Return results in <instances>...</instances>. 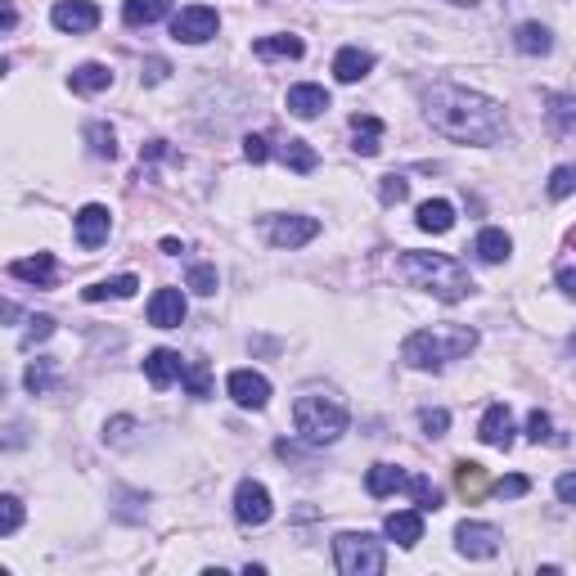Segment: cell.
Instances as JSON below:
<instances>
[{
  "instance_id": "46",
  "label": "cell",
  "mask_w": 576,
  "mask_h": 576,
  "mask_svg": "<svg viewBox=\"0 0 576 576\" xmlns=\"http://www.w3.org/2000/svg\"><path fill=\"white\" fill-rule=\"evenodd\" d=\"M131 428H135L131 419H113V423H108V441H126V432H131Z\"/></svg>"
},
{
  "instance_id": "2",
  "label": "cell",
  "mask_w": 576,
  "mask_h": 576,
  "mask_svg": "<svg viewBox=\"0 0 576 576\" xmlns=\"http://www.w3.org/2000/svg\"><path fill=\"white\" fill-rule=\"evenodd\" d=\"M396 275L410 288L432 293L437 302H464L473 293V275L455 257H446V252H401L396 257Z\"/></svg>"
},
{
  "instance_id": "26",
  "label": "cell",
  "mask_w": 576,
  "mask_h": 576,
  "mask_svg": "<svg viewBox=\"0 0 576 576\" xmlns=\"http://www.w3.org/2000/svg\"><path fill=\"white\" fill-rule=\"evenodd\" d=\"M108 86H113L108 63H81V68H72V90H81V95H95V90H108Z\"/></svg>"
},
{
  "instance_id": "5",
  "label": "cell",
  "mask_w": 576,
  "mask_h": 576,
  "mask_svg": "<svg viewBox=\"0 0 576 576\" xmlns=\"http://www.w3.org/2000/svg\"><path fill=\"white\" fill-rule=\"evenodd\" d=\"M333 563L342 576H378L387 567V554L369 531H342L333 540Z\"/></svg>"
},
{
  "instance_id": "17",
  "label": "cell",
  "mask_w": 576,
  "mask_h": 576,
  "mask_svg": "<svg viewBox=\"0 0 576 576\" xmlns=\"http://www.w3.org/2000/svg\"><path fill=\"white\" fill-rule=\"evenodd\" d=\"M477 437H482L486 446L509 450L513 446V414H509V405H491V410L482 414V423H477Z\"/></svg>"
},
{
  "instance_id": "18",
  "label": "cell",
  "mask_w": 576,
  "mask_h": 576,
  "mask_svg": "<svg viewBox=\"0 0 576 576\" xmlns=\"http://www.w3.org/2000/svg\"><path fill=\"white\" fill-rule=\"evenodd\" d=\"M383 531L396 540L401 549H414L423 540V509H401V513H387Z\"/></svg>"
},
{
  "instance_id": "38",
  "label": "cell",
  "mask_w": 576,
  "mask_h": 576,
  "mask_svg": "<svg viewBox=\"0 0 576 576\" xmlns=\"http://www.w3.org/2000/svg\"><path fill=\"white\" fill-rule=\"evenodd\" d=\"M185 284L194 288L198 297H212V293H216V266H189Z\"/></svg>"
},
{
  "instance_id": "16",
  "label": "cell",
  "mask_w": 576,
  "mask_h": 576,
  "mask_svg": "<svg viewBox=\"0 0 576 576\" xmlns=\"http://www.w3.org/2000/svg\"><path fill=\"white\" fill-rule=\"evenodd\" d=\"M180 374H185V360H180V351L158 347V351H149V356H144V378H149L153 387H171Z\"/></svg>"
},
{
  "instance_id": "35",
  "label": "cell",
  "mask_w": 576,
  "mask_h": 576,
  "mask_svg": "<svg viewBox=\"0 0 576 576\" xmlns=\"http://www.w3.org/2000/svg\"><path fill=\"white\" fill-rule=\"evenodd\" d=\"M18 527H23V500L5 495V500H0V536H14Z\"/></svg>"
},
{
  "instance_id": "41",
  "label": "cell",
  "mask_w": 576,
  "mask_h": 576,
  "mask_svg": "<svg viewBox=\"0 0 576 576\" xmlns=\"http://www.w3.org/2000/svg\"><path fill=\"white\" fill-rule=\"evenodd\" d=\"M378 194H383V203H387V207H392V203H405V194H410V180L396 176V171H392V176H383Z\"/></svg>"
},
{
  "instance_id": "12",
  "label": "cell",
  "mask_w": 576,
  "mask_h": 576,
  "mask_svg": "<svg viewBox=\"0 0 576 576\" xmlns=\"http://www.w3.org/2000/svg\"><path fill=\"white\" fill-rule=\"evenodd\" d=\"M185 320V293L180 288H158L149 297V324L153 329H180Z\"/></svg>"
},
{
  "instance_id": "47",
  "label": "cell",
  "mask_w": 576,
  "mask_h": 576,
  "mask_svg": "<svg viewBox=\"0 0 576 576\" xmlns=\"http://www.w3.org/2000/svg\"><path fill=\"white\" fill-rule=\"evenodd\" d=\"M558 288H563V297H576V270H558Z\"/></svg>"
},
{
  "instance_id": "9",
  "label": "cell",
  "mask_w": 576,
  "mask_h": 576,
  "mask_svg": "<svg viewBox=\"0 0 576 576\" xmlns=\"http://www.w3.org/2000/svg\"><path fill=\"white\" fill-rule=\"evenodd\" d=\"M315 234H320V221L315 216H270L266 225V239L275 243V248H302V243H311Z\"/></svg>"
},
{
  "instance_id": "36",
  "label": "cell",
  "mask_w": 576,
  "mask_h": 576,
  "mask_svg": "<svg viewBox=\"0 0 576 576\" xmlns=\"http://www.w3.org/2000/svg\"><path fill=\"white\" fill-rule=\"evenodd\" d=\"M410 495H414V504H419L423 513H432V509H441V491L428 482V477H410Z\"/></svg>"
},
{
  "instance_id": "15",
  "label": "cell",
  "mask_w": 576,
  "mask_h": 576,
  "mask_svg": "<svg viewBox=\"0 0 576 576\" xmlns=\"http://www.w3.org/2000/svg\"><path fill=\"white\" fill-rule=\"evenodd\" d=\"M369 68H374V54L360 50V45H342V50L333 54V77H338L342 86H356V81H365Z\"/></svg>"
},
{
  "instance_id": "21",
  "label": "cell",
  "mask_w": 576,
  "mask_h": 576,
  "mask_svg": "<svg viewBox=\"0 0 576 576\" xmlns=\"http://www.w3.org/2000/svg\"><path fill=\"white\" fill-rule=\"evenodd\" d=\"M414 225H419L423 234H446L450 225H455V207H450L446 198H428V203H419Z\"/></svg>"
},
{
  "instance_id": "4",
  "label": "cell",
  "mask_w": 576,
  "mask_h": 576,
  "mask_svg": "<svg viewBox=\"0 0 576 576\" xmlns=\"http://www.w3.org/2000/svg\"><path fill=\"white\" fill-rule=\"evenodd\" d=\"M293 423H297V432H302V441L333 446V441L347 432V405H342L338 396L306 392V396H297V405H293Z\"/></svg>"
},
{
  "instance_id": "19",
  "label": "cell",
  "mask_w": 576,
  "mask_h": 576,
  "mask_svg": "<svg viewBox=\"0 0 576 576\" xmlns=\"http://www.w3.org/2000/svg\"><path fill=\"white\" fill-rule=\"evenodd\" d=\"M351 149H356L360 158H374V153L383 149V122H378L374 113L351 117Z\"/></svg>"
},
{
  "instance_id": "24",
  "label": "cell",
  "mask_w": 576,
  "mask_h": 576,
  "mask_svg": "<svg viewBox=\"0 0 576 576\" xmlns=\"http://www.w3.org/2000/svg\"><path fill=\"white\" fill-rule=\"evenodd\" d=\"M473 252H477V261H486V266H500V261L513 252V239L504 230H482L473 243Z\"/></svg>"
},
{
  "instance_id": "25",
  "label": "cell",
  "mask_w": 576,
  "mask_h": 576,
  "mask_svg": "<svg viewBox=\"0 0 576 576\" xmlns=\"http://www.w3.org/2000/svg\"><path fill=\"white\" fill-rule=\"evenodd\" d=\"M257 54H266V59H302V36H293V32H275V36H261L257 45H252Z\"/></svg>"
},
{
  "instance_id": "43",
  "label": "cell",
  "mask_w": 576,
  "mask_h": 576,
  "mask_svg": "<svg viewBox=\"0 0 576 576\" xmlns=\"http://www.w3.org/2000/svg\"><path fill=\"white\" fill-rule=\"evenodd\" d=\"M243 158L261 167V162L270 158V140H266V135H248V140H243Z\"/></svg>"
},
{
  "instance_id": "42",
  "label": "cell",
  "mask_w": 576,
  "mask_h": 576,
  "mask_svg": "<svg viewBox=\"0 0 576 576\" xmlns=\"http://www.w3.org/2000/svg\"><path fill=\"white\" fill-rule=\"evenodd\" d=\"M419 423H423V432H428V437H446L450 414H446V410H423V414H419Z\"/></svg>"
},
{
  "instance_id": "33",
  "label": "cell",
  "mask_w": 576,
  "mask_h": 576,
  "mask_svg": "<svg viewBox=\"0 0 576 576\" xmlns=\"http://www.w3.org/2000/svg\"><path fill=\"white\" fill-rule=\"evenodd\" d=\"M185 387H189V396H207L212 392V369H207V360H185Z\"/></svg>"
},
{
  "instance_id": "45",
  "label": "cell",
  "mask_w": 576,
  "mask_h": 576,
  "mask_svg": "<svg viewBox=\"0 0 576 576\" xmlns=\"http://www.w3.org/2000/svg\"><path fill=\"white\" fill-rule=\"evenodd\" d=\"M554 491H558V500H563V504H576V473H563V477H558Z\"/></svg>"
},
{
  "instance_id": "22",
  "label": "cell",
  "mask_w": 576,
  "mask_h": 576,
  "mask_svg": "<svg viewBox=\"0 0 576 576\" xmlns=\"http://www.w3.org/2000/svg\"><path fill=\"white\" fill-rule=\"evenodd\" d=\"M171 14V0H122V23L126 27H149Z\"/></svg>"
},
{
  "instance_id": "8",
  "label": "cell",
  "mask_w": 576,
  "mask_h": 576,
  "mask_svg": "<svg viewBox=\"0 0 576 576\" xmlns=\"http://www.w3.org/2000/svg\"><path fill=\"white\" fill-rule=\"evenodd\" d=\"M270 513H275V504H270V491L261 482H239V491H234V518L243 522V527H266Z\"/></svg>"
},
{
  "instance_id": "29",
  "label": "cell",
  "mask_w": 576,
  "mask_h": 576,
  "mask_svg": "<svg viewBox=\"0 0 576 576\" xmlns=\"http://www.w3.org/2000/svg\"><path fill=\"white\" fill-rule=\"evenodd\" d=\"M279 158H284V167L302 171V176H306V171H315V167H320V153H315L306 140H288L284 149H279Z\"/></svg>"
},
{
  "instance_id": "34",
  "label": "cell",
  "mask_w": 576,
  "mask_h": 576,
  "mask_svg": "<svg viewBox=\"0 0 576 576\" xmlns=\"http://www.w3.org/2000/svg\"><path fill=\"white\" fill-rule=\"evenodd\" d=\"M549 122H554L558 131H572V126H576V95H554V99H549Z\"/></svg>"
},
{
  "instance_id": "7",
  "label": "cell",
  "mask_w": 576,
  "mask_h": 576,
  "mask_svg": "<svg viewBox=\"0 0 576 576\" xmlns=\"http://www.w3.org/2000/svg\"><path fill=\"white\" fill-rule=\"evenodd\" d=\"M500 540V527H491V522H459L455 527V549L464 558H495Z\"/></svg>"
},
{
  "instance_id": "23",
  "label": "cell",
  "mask_w": 576,
  "mask_h": 576,
  "mask_svg": "<svg viewBox=\"0 0 576 576\" xmlns=\"http://www.w3.org/2000/svg\"><path fill=\"white\" fill-rule=\"evenodd\" d=\"M405 486H410V477H405L396 464H374L365 473V491L378 495V500H383V495H392V491H405Z\"/></svg>"
},
{
  "instance_id": "3",
  "label": "cell",
  "mask_w": 576,
  "mask_h": 576,
  "mask_svg": "<svg viewBox=\"0 0 576 576\" xmlns=\"http://www.w3.org/2000/svg\"><path fill=\"white\" fill-rule=\"evenodd\" d=\"M477 347V329L468 324H432V329H414L401 342V360L410 369H441L450 360L468 356Z\"/></svg>"
},
{
  "instance_id": "48",
  "label": "cell",
  "mask_w": 576,
  "mask_h": 576,
  "mask_svg": "<svg viewBox=\"0 0 576 576\" xmlns=\"http://www.w3.org/2000/svg\"><path fill=\"white\" fill-rule=\"evenodd\" d=\"M144 158H167V144H162V140H149V144L140 149V162H144Z\"/></svg>"
},
{
  "instance_id": "28",
  "label": "cell",
  "mask_w": 576,
  "mask_h": 576,
  "mask_svg": "<svg viewBox=\"0 0 576 576\" xmlns=\"http://www.w3.org/2000/svg\"><path fill=\"white\" fill-rule=\"evenodd\" d=\"M135 288H140V279L135 275H117V279H104V284H90L86 293V302H104V297H135Z\"/></svg>"
},
{
  "instance_id": "49",
  "label": "cell",
  "mask_w": 576,
  "mask_h": 576,
  "mask_svg": "<svg viewBox=\"0 0 576 576\" xmlns=\"http://www.w3.org/2000/svg\"><path fill=\"white\" fill-rule=\"evenodd\" d=\"M162 77H167V63H162V59H149V72H144V81L153 86V81H162Z\"/></svg>"
},
{
  "instance_id": "40",
  "label": "cell",
  "mask_w": 576,
  "mask_h": 576,
  "mask_svg": "<svg viewBox=\"0 0 576 576\" xmlns=\"http://www.w3.org/2000/svg\"><path fill=\"white\" fill-rule=\"evenodd\" d=\"M527 437L536 441V446H540V441H558V437H554V423H549L545 410H531V414H527Z\"/></svg>"
},
{
  "instance_id": "13",
  "label": "cell",
  "mask_w": 576,
  "mask_h": 576,
  "mask_svg": "<svg viewBox=\"0 0 576 576\" xmlns=\"http://www.w3.org/2000/svg\"><path fill=\"white\" fill-rule=\"evenodd\" d=\"M284 104H288V113H293V117L311 122V117H320L324 108H329V90H324V86H311V81H302V86H288Z\"/></svg>"
},
{
  "instance_id": "14",
  "label": "cell",
  "mask_w": 576,
  "mask_h": 576,
  "mask_svg": "<svg viewBox=\"0 0 576 576\" xmlns=\"http://www.w3.org/2000/svg\"><path fill=\"white\" fill-rule=\"evenodd\" d=\"M108 230H113V216H108V207L86 203L77 212V243H81V248H99V243L108 239Z\"/></svg>"
},
{
  "instance_id": "27",
  "label": "cell",
  "mask_w": 576,
  "mask_h": 576,
  "mask_svg": "<svg viewBox=\"0 0 576 576\" xmlns=\"http://www.w3.org/2000/svg\"><path fill=\"white\" fill-rule=\"evenodd\" d=\"M513 45H518L522 54H549L554 50V36H549V27H540V23H522L518 36H513Z\"/></svg>"
},
{
  "instance_id": "6",
  "label": "cell",
  "mask_w": 576,
  "mask_h": 576,
  "mask_svg": "<svg viewBox=\"0 0 576 576\" xmlns=\"http://www.w3.org/2000/svg\"><path fill=\"white\" fill-rule=\"evenodd\" d=\"M216 27H221V18H216V9L207 5H185L176 18H171V36L185 45H203L216 36Z\"/></svg>"
},
{
  "instance_id": "1",
  "label": "cell",
  "mask_w": 576,
  "mask_h": 576,
  "mask_svg": "<svg viewBox=\"0 0 576 576\" xmlns=\"http://www.w3.org/2000/svg\"><path fill=\"white\" fill-rule=\"evenodd\" d=\"M423 113H428L432 131H441L446 140L455 144H495L504 135V108L495 104L491 95L482 90H468V86H432L423 95Z\"/></svg>"
},
{
  "instance_id": "37",
  "label": "cell",
  "mask_w": 576,
  "mask_h": 576,
  "mask_svg": "<svg viewBox=\"0 0 576 576\" xmlns=\"http://www.w3.org/2000/svg\"><path fill=\"white\" fill-rule=\"evenodd\" d=\"M50 333H54V320H50V315H32V320H27V333H23V338H18V347H23V351H32L36 342H45V338H50Z\"/></svg>"
},
{
  "instance_id": "32",
  "label": "cell",
  "mask_w": 576,
  "mask_h": 576,
  "mask_svg": "<svg viewBox=\"0 0 576 576\" xmlns=\"http://www.w3.org/2000/svg\"><path fill=\"white\" fill-rule=\"evenodd\" d=\"M23 383H27V392H32V396H45V392H50V383H54V360H32L27 374H23Z\"/></svg>"
},
{
  "instance_id": "39",
  "label": "cell",
  "mask_w": 576,
  "mask_h": 576,
  "mask_svg": "<svg viewBox=\"0 0 576 576\" xmlns=\"http://www.w3.org/2000/svg\"><path fill=\"white\" fill-rule=\"evenodd\" d=\"M576 194V167L567 162V167H554V176H549V198H567Z\"/></svg>"
},
{
  "instance_id": "50",
  "label": "cell",
  "mask_w": 576,
  "mask_h": 576,
  "mask_svg": "<svg viewBox=\"0 0 576 576\" xmlns=\"http://www.w3.org/2000/svg\"><path fill=\"white\" fill-rule=\"evenodd\" d=\"M455 5H473V0H455Z\"/></svg>"
},
{
  "instance_id": "20",
  "label": "cell",
  "mask_w": 576,
  "mask_h": 576,
  "mask_svg": "<svg viewBox=\"0 0 576 576\" xmlns=\"http://www.w3.org/2000/svg\"><path fill=\"white\" fill-rule=\"evenodd\" d=\"M9 275L45 288V284H54V257H50V252H36V257H18V261H9Z\"/></svg>"
},
{
  "instance_id": "10",
  "label": "cell",
  "mask_w": 576,
  "mask_h": 576,
  "mask_svg": "<svg viewBox=\"0 0 576 576\" xmlns=\"http://www.w3.org/2000/svg\"><path fill=\"white\" fill-rule=\"evenodd\" d=\"M225 392H230L234 405H243V410H261V405L270 401V383L257 369H234V374L225 378Z\"/></svg>"
},
{
  "instance_id": "11",
  "label": "cell",
  "mask_w": 576,
  "mask_h": 576,
  "mask_svg": "<svg viewBox=\"0 0 576 576\" xmlns=\"http://www.w3.org/2000/svg\"><path fill=\"white\" fill-rule=\"evenodd\" d=\"M50 23L59 27V32H90V27H99V5H90V0H59V5L50 9Z\"/></svg>"
},
{
  "instance_id": "30",
  "label": "cell",
  "mask_w": 576,
  "mask_h": 576,
  "mask_svg": "<svg viewBox=\"0 0 576 576\" xmlns=\"http://www.w3.org/2000/svg\"><path fill=\"white\" fill-rule=\"evenodd\" d=\"M455 477H459V495H468V500H482V491L491 482H486V468L482 464H455Z\"/></svg>"
},
{
  "instance_id": "44",
  "label": "cell",
  "mask_w": 576,
  "mask_h": 576,
  "mask_svg": "<svg viewBox=\"0 0 576 576\" xmlns=\"http://www.w3.org/2000/svg\"><path fill=\"white\" fill-rule=\"evenodd\" d=\"M527 491H531L527 477H500V482H495V495H509V500H518V495H527Z\"/></svg>"
},
{
  "instance_id": "31",
  "label": "cell",
  "mask_w": 576,
  "mask_h": 576,
  "mask_svg": "<svg viewBox=\"0 0 576 576\" xmlns=\"http://www.w3.org/2000/svg\"><path fill=\"white\" fill-rule=\"evenodd\" d=\"M86 144H90V153H95V158H113V153H117V135H113V126L90 122V126H86Z\"/></svg>"
}]
</instances>
